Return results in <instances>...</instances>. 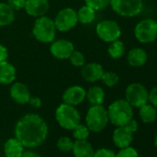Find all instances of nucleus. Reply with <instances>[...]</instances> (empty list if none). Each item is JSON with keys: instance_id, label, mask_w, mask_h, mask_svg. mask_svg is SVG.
<instances>
[{"instance_id": "22", "label": "nucleus", "mask_w": 157, "mask_h": 157, "mask_svg": "<svg viewBox=\"0 0 157 157\" xmlns=\"http://www.w3.org/2000/svg\"><path fill=\"white\" fill-rule=\"evenodd\" d=\"M105 92L99 86H94L88 90L86 93V98L93 105H102L105 101Z\"/></svg>"}, {"instance_id": "10", "label": "nucleus", "mask_w": 157, "mask_h": 157, "mask_svg": "<svg viewBox=\"0 0 157 157\" xmlns=\"http://www.w3.org/2000/svg\"><path fill=\"white\" fill-rule=\"evenodd\" d=\"M54 22L57 31L67 32L74 28L78 23L77 12L71 8L63 9L57 13Z\"/></svg>"}, {"instance_id": "21", "label": "nucleus", "mask_w": 157, "mask_h": 157, "mask_svg": "<svg viewBox=\"0 0 157 157\" xmlns=\"http://www.w3.org/2000/svg\"><path fill=\"white\" fill-rule=\"evenodd\" d=\"M15 20L14 10L8 3H0V26H8Z\"/></svg>"}, {"instance_id": "33", "label": "nucleus", "mask_w": 157, "mask_h": 157, "mask_svg": "<svg viewBox=\"0 0 157 157\" xmlns=\"http://www.w3.org/2000/svg\"><path fill=\"white\" fill-rule=\"evenodd\" d=\"M93 157H116V153L109 149L103 148L94 151Z\"/></svg>"}, {"instance_id": "35", "label": "nucleus", "mask_w": 157, "mask_h": 157, "mask_svg": "<svg viewBox=\"0 0 157 157\" xmlns=\"http://www.w3.org/2000/svg\"><path fill=\"white\" fill-rule=\"evenodd\" d=\"M124 127L125 128H127L130 132H135V131H137V129H138V123H137V121L136 120H134V119H130L126 125H124Z\"/></svg>"}, {"instance_id": "15", "label": "nucleus", "mask_w": 157, "mask_h": 157, "mask_svg": "<svg viewBox=\"0 0 157 157\" xmlns=\"http://www.w3.org/2000/svg\"><path fill=\"white\" fill-rule=\"evenodd\" d=\"M11 98L19 105H25L31 98L28 87L21 82H15L10 88Z\"/></svg>"}, {"instance_id": "38", "label": "nucleus", "mask_w": 157, "mask_h": 157, "mask_svg": "<svg viewBox=\"0 0 157 157\" xmlns=\"http://www.w3.org/2000/svg\"><path fill=\"white\" fill-rule=\"evenodd\" d=\"M21 157H41L37 152L35 151H23Z\"/></svg>"}, {"instance_id": "39", "label": "nucleus", "mask_w": 157, "mask_h": 157, "mask_svg": "<svg viewBox=\"0 0 157 157\" xmlns=\"http://www.w3.org/2000/svg\"><path fill=\"white\" fill-rule=\"evenodd\" d=\"M154 144H155V146H156V148H157V134H156V136H155V138H154Z\"/></svg>"}, {"instance_id": "7", "label": "nucleus", "mask_w": 157, "mask_h": 157, "mask_svg": "<svg viewBox=\"0 0 157 157\" xmlns=\"http://www.w3.org/2000/svg\"><path fill=\"white\" fill-rule=\"evenodd\" d=\"M136 39L142 44H149L157 39V21L152 19L140 21L134 29Z\"/></svg>"}, {"instance_id": "5", "label": "nucleus", "mask_w": 157, "mask_h": 157, "mask_svg": "<svg viewBox=\"0 0 157 157\" xmlns=\"http://www.w3.org/2000/svg\"><path fill=\"white\" fill-rule=\"evenodd\" d=\"M86 126L93 132L102 131L108 123L107 111L102 105H93L86 115Z\"/></svg>"}, {"instance_id": "12", "label": "nucleus", "mask_w": 157, "mask_h": 157, "mask_svg": "<svg viewBox=\"0 0 157 157\" xmlns=\"http://www.w3.org/2000/svg\"><path fill=\"white\" fill-rule=\"evenodd\" d=\"M74 51V45L67 40H58L54 42L50 46L51 54L58 59L69 58Z\"/></svg>"}, {"instance_id": "23", "label": "nucleus", "mask_w": 157, "mask_h": 157, "mask_svg": "<svg viewBox=\"0 0 157 157\" xmlns=\"http://www.w3.org/2000/svg\"><path fill=\"white\" fill-rule=\"evenodd\" d=\"M78 21H80L82 24H89L92 23L95 19V10L89 6L82 7L77 12Z\"/></svg>"}, {"instance_id": "19", "label": "nucleus", "mask_w": 157, "mask_h": 157, "mask_svg": "<svg viewBox=\"0 0 157 157\" xmlns=\"http://www.w3.org/2000/svg\"><path fill=\"white\" fill-rule=\"evenodd\" d=\"M24 146L17 138L9 139L4 144V152L6 157H21L24 151Z\"/></svg>"}, {"instance_id": "9", "label": "nucleus", "mask_w": 157, "mask_h": 157, "mask_svg": "<svg viewBox=\"0 0 157 157\" xmlns=\"http://www.w3.org/2000/svg\"><path fill=\"white\" fill-rule=\"evenodd\" d=\"M96 33L104 42L112 43L120 37L121 30L119 25L116 21L105 20L97 24Z\"/></svg>"}, {"instance_id": "18", "label": "nucleus", "mask_w": 157, "mask_h": 157, "mask_svg": "<svg viewBox=\"0 0 157 157\" xmlns=\"http://www.w3.org/2000/svg\"><path fill=\"white\" fill-rule=\"evenodd\" d=\"M16 78V68L8 61L0 62V84H10Z\"/></svg>"}, {"instance_id": "16", "label": "nucleus", "mask_w": 157, "mask_h": 157, "mask_svg": "<svg viewBox=\"0 0 157 157\" xmlns=\"http://www.w3.org/2000/svg\"><path fill=\"white\" fill-rule=\"evenodd\" d=\"M132 132H130L124 126L118 127L115 129L113 133V141L116 144V146H117L120 149L129 146L132 142Z\"/></svg>"}, {"instance_id": "26", "label": "nucleus", "mask_w": 157, "mask_h": 157, "mask_svg": "<svg viewBox=\"0 0 157 157\" xmlns=\"http://www.w3.org/2000/svg\"><path fill=\"white\" fill-rule=\"evenodd\" d=\"M73 136L76 140H87L90 134V130L87 126L82 124H78L73 129Z\"/></svg>"}, {"instance_id": "36", "label": "nucleus", "mask_w": 157, "mask_h": 157, "mask_svg": "<svg viewBox=\"0 0 157 157\" xmlns=\"http://www.w3.org/2000/svg\"><path fill=\"white\" fill-rule=\"evenodd\" d=\"M28 103H29L32 106H33V107H35V108H39V107H41V105H42V101H41V99H40L39 97H35V96H33V97L31 96V98H30V100H29Z\"/></svg>"}, {"instance_id": "25", "label": "nucleus", "mask_w": 157, "mask_h": 157, "mask_svg": "<svg viewBox=\"0 0 157 157\" xmlns=\"http://www.w3.org/2000/svg\"><path fill=\"white\" fill-rule=\"evenodd\" d=\"M124 53H125V45L123 42L119 41L118 39L112 42V44L108 47V54L114 59L120 58L124 55Z\"/></svg>"}, {"instance_id": "20", "label": "nucleus", "mask_w": 157, "mask_h": 157, "mask_svg": "<svg viewBox=\"0 0 157 157\" xmlns=\"http://www.w3.org/2000/svg\"><path fill=\"white\" fill-rule=\"evenodd\" d=\"M147 61V54L141 48H133L128 54V62L131 67H139Z\"/></svg>"}, {"instance_id": "27", "label": "nucleus", "mask_w": 157, "mask_h": 157, "mask_svg": "<svg viewBox=\"0 0 157 157\" xmlns=\"http://www.w3.org/2000/svg\"><path fill=\"white\" fill-rule=\"evenodd\" d=\"M101 80L103 81L104 84H105L107 87H114L115 85L117 84L118 81H119V78L118 76L112 71H107V72H104Z\"/></svg>"}, {"instance_id": "34", "label": "nucleus", "mask_w": 157, "mask_h": 157, "mask_svg": "<svg viewBox=\"0 0 157 157\" xmlns=\"http://www.w3.org/2000/svg\"><path fill=\"white\" fill-rule=\"evenodd\" d=\"M148 101L151 103V105H153L154 107H157V86L156 87H153L149 92Z\"/></svg>"}, {"instance_id": "31", "label": "nucleus", "mask_w": 157, "mask_h": 157, "mask_svg": "<svg viewBox=\"0 0 157 157\" xmlns=\"http://www.w3.org/2000/svg\"><path fill=\"white\" fill-rule=\"evenodd\" d=\"M116 157H138L137 151L132 147H125L122 148L117 154Z\"/></svg>"}, {"instance_id": "13", "label": "nucleus", "mask_w": 157, "mask_h": 157, "mask_svg": "<svg viewBox=\"0 0 157 157\" xmlns=\"http://www.w3.org/2000/svg\"><path fill=\"white\" fill-rule=\"evenodd\" d=\"M24 9L30 16L39 18L48 11L49 3L48 0H26Z\"/></svg>"}, {"instance_id": "2", "label": "nucleus", "mask_w": 157, "mask_h": 157, "mask_svg": "<svg viewBox=\"0 0 157 157\" xmlns=\"http://www.w3.org/2000/svg\"><path fill=\"white\" fill-rule=\"evenodd\" d=\"M107 115L108 119L113 125L121 127L126 125L132 118V106L126 100H117L109 105Z\"/></svg>"}, {"instance_id": "4", "label": "nucleus", "mask_w": 157, "mask_h": 157, "mask_svg": "<svg viewBox=\"0 0 157 157\" xmlns=\"http://www.w3.org/2000/svg\"><path fill=\"white\" fill-rule=\"evenodd\" d=\"M56 119L62 128L72 130L78 124H80L81 116L75 106L62 104L56 108Z\"/></svg>"}, {"instance_id": "11", "label": "nucleus", "mask_w": 157, "mask_h": 157, "mask_svg": "<svg viewBox=\"0 0 157 157\" xmlns=\"http://www.w3.org/2000/svg\"><path fill=\"white\" fill-rule=\"evenodd\" d=\"M86 98V91L81 86H72L67 88L63 94L64 104L69 105H78L82 104Z\"/></svg>"}, {"instance_id": "29", "label": "nucleus", "mask_w": 157, "mask_h": 157, "mask_svg": "<svg viewBox=\"0 0 157 157\" xmlns=\"http://www.w3.org/2000/svg\"><path fill=\"white\" fill-rule=\"evenodd\" d=\"M73 143L74 142L69 138L63 136L57 140L56 146L61 151H72Z\"/></svg>"}, {"instance_id": "17", "label": "nucleus", "mask_w": 157, "mask_h": 157, "mask_svg": "<svg viewBox=\"0 0 157 157\" xmlns=\"http://www.w3.org/2000/svg\"><path fill=\"white\" fill-rule=\"evenodd\" d=\"M72 151L75 157H93L94 153L92 144L86 140H76Z\"/></svg>"}, {"instance_id": "30", "label": "nucleus", "mask_w": 157, "mask_h": 157, "mask_svg": "<svg viewBox=\"0 0 157 157\" xmlns=\"http://www.w3.org/2000/svg\"><path fill=\"white\" fill-rule=\"evenodd\" d=\"M69 60H70V63L74 67H82L85 62V58L82 53H81L80 51H75V50L70 55Z\"/></svg>"}, {"instance_id": "32", "label": "nucleus", "mask_w": 157, "mask_h": 157, "mask_svg": "<svg viewBox=\"0 0 157 157\" xmlns=\"http://www.w3.org/2000/svg\"><path fill=\"white\" fill-rule=\"evenodd\" d=\"M26 0H8V5L15 11L24 9Z\"/></svg>"}, {"instance_id": "1", "label": "nucleus", "mask_w": 157, "mask_h": 157, "mask_svg": "<svg viewBox=\"0 0 157 157\" xmlns=\"http://www.w3.org/2000/svg\"><path fill=\"white\" fill-rule=\"evenodd\" d=\"M48 134L46 122L37 114H27L16 124L15 135L21 144L29 149L43 144Z\"/></svg>"}, {"instance_id": "24", "label": "nucleus", "mask_w": 157, "mask_h": 157, "mask_svg": "<svg viewBox=\"0 0 157 157\" xmlns=\"http://www.w3.org/2000/svg\"><path fill=\"white\" fill-rule=\"evenodd\" d=\"M140 117L142 122L144 123H151L157 117V112L153 105H144L140 107Z\"/></svg>"}, {"instance_id": "8", "label": "nucleus", "mask_w": 157, "mask_h": 157, "mask_svg": "<svg viewBox=\"0 0 157 157\" xmlns=\"http://www.w3.org/2000/svg\"><path fill=\"white\" fill-rule=\"evenodd\" d=\"M149 92L140 83L134 82L126 89V101L134 107H140L148 103Z\"/></svg>"}, {"instance_id": "28", "label": "nucleus", "mask_w": 157, "mask_h": 157, "mask_svg": "<svg viewBox=\"0 0 157 157\" xmlns=\"http://www.w3.org/2000/svg\"><path fill=\"white\" fill-rule=\"evenodd\" d=\"M86 6L94 9L95 11L105 10L108 5H110V0H84Z\"/></svg>"}, {"instance_id": "14", "label": "nucleus", "mask_w": 157, "mask_h": 157, "mask_svg": "<svg viewBox=\"0 0 157 157\" xmlns=\"http://www.w3.org/2000/svg\"><path fill=\"white\" fill-rule=\"evenodd\" d=\"M104 74L103 67L98 63H90L83 65L82 68V76L85 81L89 82H95L99 80Z\"/></svg>"}, {"instance_id": "6", "label": "nucleus", "mask_w": 157, "mask_h": 157, "mask_svg": "<svg viewBox=\"0 0 157 157\" xmlns=\"http://www.w3.org/2000/svg\"><path fill=\"white\" fill-rule=\"evenodd\" d=\"M110 5L117 14L127 18L137 16L143 8L142 0H110Z\"/></svg>"}, {"instance_id": "37", "label": "nucleus", "mask_w": 157, "mask_h": 157, "mask_svg": "<svg viewBox=\"0 0 157 157\" xmlns=\"http://www.w3.org/2000/svg\"><path fill=\"white\" fill-rule=\"evenodd\" d=\"M8 56H9V53H8L7 47H5L2 44H0V62L6 61Z\"/></svg>"}, {"instance_id": "3", "label": "nucleus", "mask_w": 157, "mask_h": 157, "mask_svg": "<svg viewBox=\"0 0 157 157\" xmlns=\"http://www.w3.org/2000/svg\"><path fill=\"white\" fill-rule=\"evenodd\" d=\"M56 28L54 21L46 16L37 18L33 30L36 40L42 43H52L56 37Z\"/></svg>"}]
</instances>
